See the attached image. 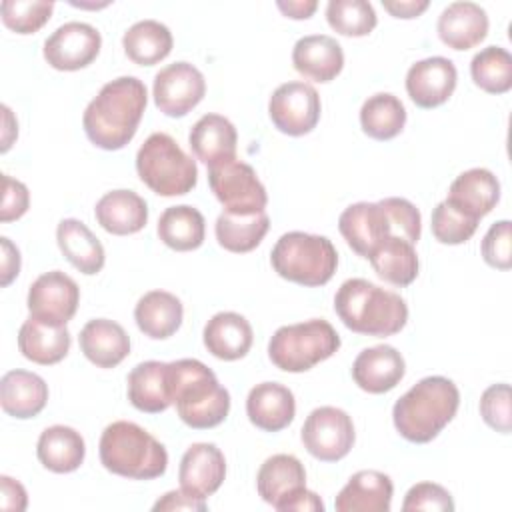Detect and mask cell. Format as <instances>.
<instances>
[{"instance_id":"29","label":"cell","mask_w":512,"mask_h":512,"mask_svg":"<svg viewBox=\"0 0 512 512\" xmlns=\"http://www.w3.org/2000/svg\"><path fill=\"white\" fill-rule=\"evenodd\" d=\"M94 216L106 232L114 236H128L146 226L148 204L134 190H112L96 202Z\"/></svg>"},{"instance_id":"50","label":"cell","mask_w":512,"mask_h":512,"mask_svg":"<svg viewBox=\"0 0 512 512\" xmlns=\"http://www.w3.org/2000/svg\"><path fill=\"white\" fill-rule=\"evenodd\" d=\"M2 246V264H0V284L8 286L20 274V250L10 242V238H0Z\"/></svg>"},{"instance_id":"4","label":"cell","mask_w":512,"mask_h":512,"mask_svg":"<svg viewBox=\"0 0 512 512\" xmlns=\"http://www.w3.org/2000/svg\"><path fill=\"white\" fill-rule=\"evenodd\" d=\"M170 364V396L180 420L196 430L222 424L230 412V394L216 374L196 358Z\"/></svg>"},{"instance_id":"37","label":"cell","mask_w":512,"mask_h":512,"mask_svg":"<svg viewBox=\"0 0 512 512\" xmlns=\"http://www.w3.org/2000/svg\"><path fill=\"white\" fill-rule=\"evenodd\" d=\"M378 278L392 286H408L418 276V254L414 250V244H410L404 238L390 236L386 242H382L368 258Z\"/></svg>"},{"instance_id":"24","label":"cell","mask_w":512,"mask_h":512,"mask_svg":"<svg viewBox=\"0 0 512 512\" xmlns=\"http://www.w3.org/2000/svg\"><path fill=\"white\" fill-rule=\"evenodd\" d=\"M292 64L298 74L314 82H330L344 68V52L336 38L326 34L302 36L292 50Z\"/></svg>"},{"instance_id":"11","label":"cell","mask_w":512,"mask_h":512,"mask_svg":"<svg viewBox=\"0 0 512 512\" xmlns=\"http://www.w3.org/2000/svg\"><path fill=\"white\" fill-rule=\"evenodd\" d=\"M320 96L314 86L292 80L280 84L268 100V116L272 124L288 136H304L312 132L320 120Z\"/></svg>"},{"instance_id":"5","label":"cell","mask_w":512,"mask_h":512,"mask_svg":"<svg viewBox=\"0 0 512 512\" xmlns=\"http://www.w3.org/2000/svg\"><path fill=\"white\" fill-rule=\"evenodd\" d=\"M102 466L118 476L132 480H152L166 472L168 452L142 426L116 420L108 424L98 444Z\"/></svg>"},{"instance_id":"28","label":"cell","mask_w":512,"mask_h":512,"mask_svg":"<svg viewBox=\"0 0 512 512\" xmlns=\"http://www.w3.org/2000/svg\"><path fill=\"white\" fill-rule=\"evenodd\" d=\"M82 354L98 368H114L130 354V336L108 318L88 320L78 336Z\"/></svg>"},{"instance_id":"36","label":"cell","mask_w":512,"mask_h":512,"mask_svg":"<svg viewBox=\"0 0 512 512\" xmlns=\"http://www.w3.org/2000/svg\"><path fill=\"white\" fill-rule=\"evenodd\" d=\"M174 46L172 32L158 20H140L132 24L122 36L126 56L138 66H152L164 60Z\"/></svg>"},{"instance_id":"38","label":"cell","mask_w":512,"mask_h":512,"mask_svg":"<svg viewBox=\"0 0 512 512\" xmlns=\"http://www.w3.org/2000/svg\"><path fill=\"white\" fill-rule=\"evenodd\" d=\"M270 228V218L266 212L256 214H230L222 212L216 218L214 234L218 244L234 254H244L254 250L266 236Z\"/></svg>"},{"instance_id":"3","label":"cell","mask_w":512,"mask_h":512,"mask_svg":"<svg viewBox=\"0 0 512 512\" xmlns=\"http://www.w3.org/2000/svg\"><path fill=\"white\" fill-rule=\"evenodd\" d=\"M458 406L460 392L450 378L426 376L396 400L392 420L404 440L426 444L448 426Z\"/></svg>"},{"instance_id":"53","label":"cell","mask_w":512,"mask_h":512,"mask_svg":"<svg viewBox=\"0 0 512 512\" xmlns=\"http://www.w3.org/2000/svg\"><path fill=\"white\" fill-rule=\"evenodd\" d=\"M276 8L286 16V18H292V20H306L310 18L316 8H318V2L316 0H278L276 2Z\"/></svg>"},{"instance_id":"42","label":"cell","mask_w":512,"mask_h":512,"mask_svg":"<svg viewBox=\"0 0 512 512\" xmlns=\"http://www.w3.org/2000/svg\"><path fill=\"white\" fill-rule=\"evenodd\" d=\"M2 22L16 34L38 32L52 16L54 2L44 0H2Z\"/></svg>"},{"instance_id":"32","label":"cell","mask_w":512,"mask_h":512,"mask_svg":"<svg viewBox=\"0 0 512 512\" xmlns=\"http://www.w3.org/2000/svg\"><path fill=\"white\" fill-rule=\"evenodd\" d=\"M56 242L64 258L82 274L92 276L104 268L106 254L92 230L76 218H64L56 228Z\"/></svg>"},{"instance_id":"51","label":"cell","mask_w":512,"mask_h":512,"mask_svg":"<svg viewBox=\"0 0 512 512\" xmlns=\"http://www.w3.org/2000/svg\"><path fill=\"white\" fill-rule=\"evenodd\" d=\"M280 512H324V502L312 490L296 492L288 502L282 504Z\"/></svg>"},{"instance_id":"25","label":"cell","mask_w":512,"mask_h":512,"mask_svg":"<svg viewBox=\"0 0 512 512\" xmlns=\"http://www.w3.org/2000/svg\"><path fill=\"white\" fill-rule=\"evenodd\" d=\"M238 134L234 124L220 114H204L188 134L192 154L208 168L236 158Z\"/></svg>"},{"instance_id":"15","label":"cell","mask_w":512,"mask_h":512,"mask_svg":"<svg viewBox=\"0 0 512 512\" xmlns=\"http://www.w3.org/2000/svg\"><path fill=\"white\" fill-rule=\"evenodd\" d=\"M102 36L86 22H66L44 40V60L62 72H74L92 64L100 52Z\"/></svg>"},{"instance_id":"47","label":"cell","mask_w":512,"mask_h":512,"mask_svg":"<svg viewBox=\"0 0 512 512\" xmlns=\"http://www.w3.org/2000/svg\"><path fill=\"white\" fill-rule=\"evenodd\" d=\"M2 208H0V220L12 222L26 214L30 206V192L24 182L14 180L8 174H2Z\"/></svg>"},{"instance_id":"23","label":"cell","mask_w":512,"mask_h":512,"mask_svg":"<svg viewBox=\"0 0 512 512\" xmlns=\"http://www.w3.org/2000/svg\"><path fill=\"white\" fill-rule=\"evenodd\" d=\"M394 484L388 474L378 470H360L352 474L338 492L334 508L338 512H388Z\"/></svg>"},{"instance_id":"35","label":"cell","mask_w":512,"mask_h":512,"mask_svg":"<svg viewBox=\"0 0 512 512\" xmlns=\"http://www.w3.org/2000/svg\"><path fill=\"white\" fill-rule=\"evenodd\" d=\"M158 238L176 252H188L202 246L206 222L198 208L178 204L166 208L158 218Z\"/></svg>"},{"instance_id":"39","label":"cell","mask_w":512,"mask_h":512,"mask_svg":"<svg viewBox=\"0 0 512 512\" xmlns=\"http://www.w3.org/2000/svg\"><path fill=\"white\" fill-rule=\"evenodd\" d=\"M406 124V108L398 96L378 92L364 100L360 108V126L374 140L396 138Z\"/></svg>"},{"instance_id":"41","label":"cell","mask_w":512,"mask_h":512,"mask_svg":"<svg viewBox=\"0 0 512 512\" xmlns=\"http://www.w3.org/2000/svg\"><path fill=\"white\" fill-rule=\"evenodd\" d=\"M330 28L342 36H368L376 28L374 6L366 0H330L326 6Z\"/></svg>"},{"instance_id":"21","label":"cell","mask_w":512,"mask_h":512,"mask_svg":"<svg viewBox=\"0 0 512 512\" xmlns=\"http://www.w3.org/2000/svg\"><path fill=\"white\" fill-rule=\"evenodd\" d=\"M130 404L146 414H158L172 406L170 364L146 360L134 366L126 378Z\"/></svg>"},{"instance_id":"34","label":"cell","mask_w":512,"mask_h":512,"mask_svg":"<svg viewBox=\"0 0 512 512\" xmlns=\"http://www.w3.org/2000/svg\"><path fill=\"white\" fill-rule=\"evenodd\" d=\"M40 464L56 474H68L80 468L86 456V444L78 430L56 424L46 428L36 444Z\"/></svg>"},{"instance_id":"49","label":"cell","mask_w":512,"mask_h":512,"mask_svg":"<svg viewBox=\"0 0 512 512\" xmlns=\"http://www.w3.org/2000/svg\"><path fill=\"white\" fill-rule=\"evenodd\" d=\"M28 496L24 486L10 478V476H0V508L2 510H26Z\"/></svg>"},{"instance_id":"1","label":"cell","mask_w":512,"mask_h":512,"mask_svg":"<svg viewBox=\"0 0 512 512\" xmlns=\"http://www.w3.org/2000/svg\"><path fill=\"white\" fill-rule=\"evenodd\" d=\"M148 104V92L136 76L106 82L82 114L88 140L102 150H120L136 134Z\"/></svg>"},{"instance_id":"48","label":"cell","mask_w":512,"mask_h":512,"mask_svg":"<svg viewBox=\"0 0 512 512\" xmlns=\"http://www.w3.org/2000/svg\"><path fill=\"white\" fill-rule=\"evenodd\" d=\"M208 504L204 498H196L188 492H184L182 488L180 490H170L166 492L162 498L156 500V504L152 506L154 512H164V510H206Z\"/></svg>"},{"instance_id":"9","label":"cell","mask_w":512,"mask_h":512,"mask_svg":"<svg viewBox=\"0 0 512 512\" xmlns=\"http://www.w3.org/2000/svg\"><path fill=\"white\" fill-rule=\"evenodd\" d=\"M208 184L218 202L224 206V212L256 214L264 212L268 204L266 188L256 170L238 158L210 166Z\"/></svg>"},{"instance_id":"31","label":"cell","mask_w":512,"mask_h":512,"mask_svg":"<svg viewBox=\"0 0 512 512\" xmlns=\"http://www.w3.org/2000/svg\"><path fill=\"white\" fill-rule=\"evenodd\" d=\"M72 338L66 326H54L34 316L24 320L18 332V350L22 356L40 366H52L66 358Z\"/></svg>"},{"instance_id":"30","label":"cell","mask_w":512,"mask_h":512,"mask_svg":"<svg viewBox=\"0 0 512 512\" xmlns=\"http://www.w3.org/2000/svg\"><path fill=\"white\" fill-rule=\"evenodd\" d=\"M48 402V384L28 370H10L0 380V404L8 416L18 420L38 416Z\"/></svg>"},{"instance_id":"52","label":"cell","mask_w":512,"mask_h":512,"mask_svg":"<svg viewBox=\"0 0 512 512\" xmlns=\"http://www.w3.org/2000/svg\"><path fill=\"white\" fill-rule=\"evenodd\" d=\"M384 10H388L394 18H418L428 6V0H382Z\"/></svg>"},{"instance_id":"6","label":"cell","mask_w":512,"mask_h":512,"mask_svg":"<svg viewBox=\"0 0 512 512\" xmlns=\"http://www.w3.org/2000/svg\"><path fill=\"white\" fill-rule=\"evenodd\" d=\"M270 264L280 278L316 288L324 286L334 276L338 252L326 236L294 230L276 240L270 252Z\"/></svg>"},{"instance_id":"14","label":"cell","mask_w":512,"mask_h":512,"mask_svg":"<svg viewBox=\"0 0 512 512\" xmlns=\"http://www.w3.org/2000/svg\"><path fill=\"white\" fill-rule=\"evenodd\" d=\"M80 302V288L62 270H50L40 274L28 288V312L30 316L54 324L66 326L74 318Z\"/></svg>"},{"instance_id":"33","label":"cell","mask_w":512,"mask_h":512,"mask_svg":"<svg viewBox=\"0 0 512 512\" xmlns=\"http://www.w3.org/2000/svg\"><path fill=\"white\" fill-rule=\"evenodd\" d=\"M182 318L184 306L180 298L166 290L146 292L134 308V320L138 330L152 340H164L176 334Z\"/></svg>"},{"instance_id":"10","label":"cell","mask_w":512,"mask_h":512,"mask_svg":"<svg viewBox=\"0 0 512 512\" xmlns=\"http://www.w3.org/2000/svg\"><path fill=\"white\" fill-rule=\"evenodd\" d=\"M300 438L310 456L320 462H338L354 446L352 418L336 406L314 408L300 430Z\"/></svg>"},{"instance_id":"8","label":"cell","mask_w":512,"mask_h":512,"mask_svg":"<svg viewBox=\"0 0 512 512\" xmlns=\"http://www.w3.org/2000/svg\"><path fill=\"white\" fill-rule=\"evenodd\" d=\"M340 348V336L328 320L312 318L280 326L268 342L270 362L284 372H306Z\"/></svg>"},{"instance_id":"17","label":"cell","mask_w":512,"mask_h":512,"mask_svg":"<svg viewBox=\"0 0 512 512\" xmlns=\"http://www.w3.org/2000/svg\"><path fill=\"white\" fill-rule=\"evenodd\" d=\"M226 460L222 450L212 442L192 444L180 460V488L196 498L212 496L224 482Z\"/></svg>"},{"instance_id":"13","label":"cell","mask_w":512,"mask_h":512,"mask_svg":"<svg viewBox=\"0 0 512 512\" xmlns=\"http://www.w3.org/2000/svg\"><path fill=\"white\" fill-rule=\"evenodd\" d=\"M154 104L170 116L182 118L196 108L206 94L204 74L190 62H174L154 76Z\"/></svg>"},{"instance_id":"40","label":"cell","mask_w":512,"mask_h":512,"mask_svg":"<svg viewBox=\"0 0 512 512\" xmlns=\"http://www.w3.org/2000/svg\"><path fill=\"white\" fill-rule=\"evenodd\" d=\"M474 84L488 94H506L512 88V56L502 46L482 48L470 62Z\"/></svg>"},{"instance_id":"2","label":"cell","mask_w":512,"mask_h":512,"mask_svg":"<svg viewBox=\"0 0 512 512\" xmlns=\"http://www.w3.org/2000/svg\"><path fill=\"white\" fill-rule=\"evenodd\" d=\"M334 312L348 330L376 338L394 336L408 322L406 300L366 278H350L340 284Z\"/></svg>"},{"instance_id":"45","label":"cell","mask_w":512,"mask_h":512,"mask_svg":"<svg viewBox=\"0 0 512 512\" xmlns=\"http://www.w3.org/2000/svg\"><path fill=\"white\" fill-rule=\"evenodd\" d=\"M402 510L404 512H416V510L452 512L454 500L444 486L434 484V482H418L406 492Z\"/></svg>"},{"instance_id":"16","label":"cell","mask_w":512,"mask_h":512,"mask_svg":"<svg viewBox=\"0 0 512 512\" xmlns=\"http://www.w3.org/2000/svg\"><path fill=\"white\" fill-rule=\"evenodd\" d=\"M456 82V66L444 56L418 60L406 72V92L420 108H436L444 104L452 96Z\"/></svg>"},{"instance_id":"18","label":"cell","mask_w":512,"mask_h":512,"mask_svg":"<svg viewBox=\"0 0 512 512\" xmlns=\"http://www.w3.org/2000/svg\"><path fill=\"white\" fill-rule=\"evenodd\" d=\"M406 374L402 354L390 344L364 348L352 364V378L368 394H384L400 384Z\"/></svg>"},{"instance_id":"44","label":"cell","mask_w":512,"mask_h":512,"mask_svg":"<svg viewBox=\"0 0 512 512\" xmlns=\"http://www.w3.org/2000/svg\"><path fill=\"white\" fill-rule=\"evenodd\" d=\"M510 386L506 382L488 386L480 396V416L496 432L510 434L512 430V406Z\"/></svg>"},{"instance_id":"22","label":"cell","mask_w":512,"mask_h":512,"mask_svg":"<svg viewBox=\"0 0 512 512\" xmlns=\"http://www.w3.org/2000/svg\"><path fill=\"white\" fill-rule=\"evenodd\" d=\"M256 488L266 504L280 510L284 502L306 488L304 464L292 454H274L262 462Z\"/></svg>"},{"instance_id":"19","label":"cell","mask_w":512,"mask_h":512,"mask_svg":"<svg viewBox=\"0 0 512 512\" xmlns=\"http://www.w3.org/2000/svg\"><path fill=\"white\" fill-rule=\"evenodd\" d=\"M488 14L476 2H452L438 16V38L452 50H470L488 34Z\"/></svg>"},{"instance_id":"7","label":"cell","mask_w":512,"mask_h":512,"mask_svg":"<svg viewBox=\"0 0 512 512\" xmlns=\"http://www.w3.org/2000/svg\"><path fill=\"white\" fill-rule=\"evenodd\" d=\"M140 180L158 196L188 194L198 182V168L178 142L166 132L150 134L136 152Z\"/></svg>"},{"instance_id":"26","label":"cell","mask_w":512,"mask_h":512,"mask_svg":"<svg viewBox=\"0 0 512 512\" xmlns=\"http://www.w3.org/2000/svg\"><path fill=\"white\" fill-rule=\"evenodd\" d=\"M446 200L466 216L480 220L498 204L500 182L486 168H470L454 178Z\"/></svg>"},{"instance_id":"20","label":"cell","mask_w":512,"mask_h":512,"mask_svg":"<svg viewBox=\"0 0 512 512\" xmlns=\"http://www.w3.org/2000/svg\"><path fill=\"white\" fill-rule=\"evenodd\" d=\"M246 414L256 428L264 432H280L294 420V394L284 384L260 382L248 392Z\"/></svg>"},{"instance_id":"43","label":"cell","mask_w":512,"mask_h":512,"mask_svg":"<svg viewBox=\"0 0 512 512\" xmlns=\"http://www.w3.org/2000/svg\"><path fill=\"white\" fill-rule=\"evenodd\" d=\"M430 226H432V234L438 242L456 246V244L468 242L474 236V232L478 228V220L466 216L464 212L454 208L448 200H444L432 210Z\"/></svg>"},{"instance_id":"12","label":"cell","mask_w":512,"mask_h":512,"mask_svg":"<svg viewBox=\"0 0 512 512\" xmlns=\"http://www.w3.org/2000/svg\"><path fill=\"white\" fill-rule=\"evenodd\" d=\"M338 230L346 244L366 260L390 236L402 238L382 200L350 204L338 218Z\"/></svg>"},{"instance_id":"27","label":"cell","mask_w":512,"mask_h":512,"mask_svg":"<svg viewBox=\"0 0 512 512\" xmlns=\"http://www.w3.org/2000/svg\"><path fill=\"white\" fill-rule=\"evenodd\" d=\"M206 350L218 360H240L244 358L254 342V332L250 322L238 312H218L214 314L202 332Z\"/></svg>"},{"instance_id":"46","label":"cell","mask_w":512,"mask_h":512,"mask_svg":"<svg viewBox=\"0 0 512 512\" xmlns=\"http://www.w3.org/2000/svg\"><path fill=\"white\" fill-rule=\"evenodd\" d=\"M510 220L494 222L482 240V258L488 266L498 270H508L512 266L510 248Z\"/></svg>"},{"instance_id":"54","label":"cell","mask_w":512,"mask_h":512,"mask_svg":"<svg viewBox=\"0 0 512 512\" xmlns=\"http://www.w3.org/2000/svg\"><path fill=\"white\" fill-rule=\"evenodd\" d=\"M4 112V132H2V152H8L12 146V140L18 136V122L12 116V110L8 106H2Z\"/></svg>"}]
</instances>
